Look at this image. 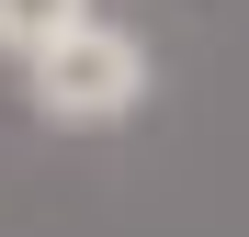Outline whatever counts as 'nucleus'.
Instances as JSON below:
<instances>
[{"label":"nucleus","mask_w":249,"mask_h":237,"mask_svg":"<svg viewBox=\"0 0 249 237\" xmlns=\"http://www.w3.org/2000/svg\"><path fill=\"white\" fill-rule=\"evenodd\" d=\"M23 91H34V113H46V125H68V136H91V125H124V113L147 102V46L124 23H68L46 57L23 68Z\"/></svg>","instance_id":"f257e3e1"},{"label":"nucleus","mask_w":249,"mask_h":237,"mask_svg":"<svg viewBox=\"0 0 249 237\" xmlns=\"http://www.w3.org/2000/svg\"><path fill=\"white\" fill-rule=\"evenodd\" d=\"M68 23H91V0H0V57H12V68H34Z\"/></svg>","instance_id":"f03ea898"}]
</instances>
